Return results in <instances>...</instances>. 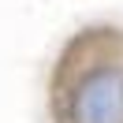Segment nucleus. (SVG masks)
Wrapping results in <instances>:
<instances>
[{
	"label": "nucleus",
	"instance_id": "1",
	"mask_svg": "<svg viewBox=\"0 0 123 123\" xmlns=\"http://www.w3.org/2000/svg\"><path fill=\"white\" fill-rule=\"evenodd\" d=\"M45 123H123V23H82L45 71Z\"/></svg>",
	"mask_w": 123,
	"mask_h": 123
}]
</instances>
